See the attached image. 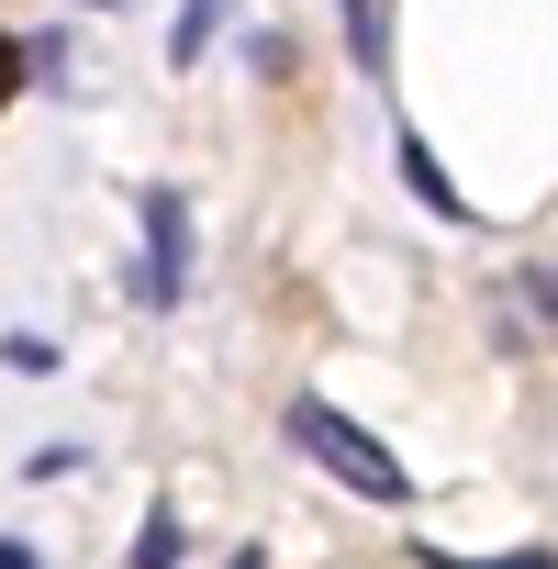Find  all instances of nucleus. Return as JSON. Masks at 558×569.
<instances>
[{
    "mask_svg": "<svg viewBox=\"0 0 558 569\" xmlns=\"http://www.w3.org/2000/svg\"><path fill=\"white\" fill-rule=\"evenodd\" d=\"M223 34V0H179V23H168V68H201Z\"/></svg>",
    "mask_w": 558,
    "mask_h": 569,
    "instance_id": "obj_5",
    "label": "nucleus"
},
{
    "mask_svg": "<svg viewBox=\"0 0 558 569\" xmlns=\"http://www.w3.org/2000/svg\"><path fill=\"white\" fill-rule=\"evenodd\" d=\"M235 569H268V558H235Z\"/></svg>",
    "mask_w": 558,
    "mask_h": 569,
    "instance_id": "obj_13",
    "label": "nucleus"
},
{
    "mask_svg": "<svg viewBox=\"0 0 558 569\" xmlns=\"http://www.w3.org/2000/svg\"><path fill=\"white\" fill-rule=\"evenodd\" d=\"M391 168H402V190H413V201H425L436 223H480V212L458 201V179L436 168V146H425V134H402V146H391Z\"/></svg>",
    "mask_w": 558,
    "mask_h": 569,
    "instance_id": "obj_3",
    "label": "nucleus"
},
{
    "mask_svg": "<svg viewBox=\"0 0 558 569\" xmlns=\"http://www.w3.org/2000/svg\"><path fill=\"white\" fill-rule=\"evenodd\" d=\"M0 358H12L23 380H46V369H57V336H0Z\"/></svg>",
    "mask_w": 558,
    "mask_h": 569,
    "instance_id": "obj_8",
    "label": "nucleus"
},
{
    "mask_svg": "<svg viewBox=\"0 0 558 569\" xmlns=\"http://www.w3.org/2000/svg\"><path fill=\"white\" fill-rule=\"evenodd\" d=\"M525 302H536V313L558 325V268H536V279H525Z\"/></svg>",
    "mask_w": 558,
    "mask_h": 569,
    "instance_id": "obj_10",
    "label": "nucleus"
},
{
    "mask_svg": "<svg viewBox=\"0 0 558 569\" xmlns=\"http://www.w3.org/2000/svg\"><path fill=\"white\" fill-rule=\"evenodd\" d=\"M279 425H291V447H302V458H325V480H347L358 502H391V513L413 502V469H402V458H391V447H380L369 425H347V413H336L325 391H302V402L279 413Z\"/></svg>",
    "mask_w": 558,
    "mask_h": 569,
    "instance_id": "obj_1",
    "label": "nucleus"
},
{
    "mask_svg": "<svg viewBox=\"0 0 558 569\" xmlns=\"http://www.w3.org/2000/svg\"><path fill=\"white\" fill-rule=\"evenodd\" d=\"M12 90H23V46H12V34H0V101H12Z\"/></svg>",
    "mask_w": 558,
    "mask_h": 569,
    "instance_id": "obj_11",
    "label": "nucleus"
},
{
    "mask_svg": "<svg viewBox=\"0 0 558 569\" xmlns=\"http://www.w3.org/2000/svg\"><path fill=\"white\" fill-rule=\"evenodd\" d=\"M425 569H558V547H502V558H447V547H425Z\"/></svg>",
    "mask_w": 558,
    "mask_h": 569,
    "instance_id": "obj_7",
    "label": "nucleus"
},
{
    "mask_svg": "<svg viewBox=\"0 0 558 569\" xmlns=\"http://www.w3.org/2000/svg\"><path fill=\"white\" fill-rule=\"evenodd\" d=\"M134 223H146V257H134V302L146 313H179L190 302V190H146L134 201Z\"/></svg>",
    "mask_w": 558,
    "mask_h": 569,
    "instance_id": "obj_2",
    "label": "nucleus"
},
{
    "mask_svg": "<svg viewBox=\"0 0 558 569\" xmlns=\"http://www.w3.org/2000/svg\"><path fill=\"white\" fill-rule=\"evenodd\" d=\"M391 0H347V57H358V79H391Z\"/></svg>",
    "mask_w": 558,
    "mask_h": 569,
    "instance_id": "obj_4",
    "label": "nucleus"
},
{
    "mask_svg": "<svg viewBox=\"0 0 558 569\" xmlns=\"http://www.w3.org/2000/svg\"><path fill=\"white\" fill-rule=\"evenodd\" d=\"M123 569H179V502H146V525H134V558Z\"/></svg>",
    "mask_w": 558,
    "mask_h": 569,
    "instance_id": "obj_6",
    "label": "nucleus"
},
{
    "mask_svg": "<svg viewBox=\"0 0 558 569\" xmlns=\"http://www.w3.org/2000/svg\"><path fill=\"white\" fill-rule=\"evenodd\" d=\"M0 569H46V558H34V547H23V536H0Z\"/></svg>",
    "mask_w": 558,
    "mask_h": 569,
    "instance_id": "obj_12",
    "label": "nucleus"
},
{
    "mask_svg": "<svg viewBox=\"0 0 558 569\" xmlns=\"http://www.w3.org/2000/svg\"><path fill=\"white\" fill-rule=\"evenodd\" d=\"M79 469H90L79 447H34V458H23V480H79Z\"/></svg>",
    "mask_w": 558,
    "mask_h": 569,
    "instance_id": "obj_9",
    "label": "nucleus"
}]
</instances>
